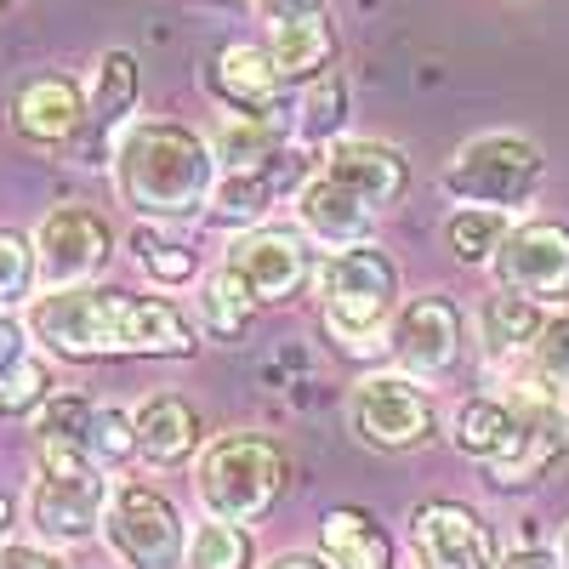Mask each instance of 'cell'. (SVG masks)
I'll return each instance as SVG.
<instances>
[{"instance_id": "obj_16", "label": "cell", "mask_w": 569, "mask_h": 569, "mask_svg": "<svg viewBox=\"0 0 569 569\" xmlns=\"http://www.w3.org/2000/svg\"><path fill=\"white\" fill-rule=\"evenodd\" d=\"M337 182H348L359 200H370L376 211H388L405 200V188H410V166L405 154L393 149V142H370V137H342V142H330V154L325 166Z\"/></svg>"}, {"instance_id": "obj_25", "label": "cell", "mask_w": 569, "mask_h": 569, "mask_svg": "<svg viewBox=\"0 0 569 569\" xmlns=\"http://www.w3.org/2000/svg\"><path fill=\"white\" fill-rule=\"evenodd\" d=\"M479 330H485L490 353H518V348H536V337L547 330V313L541 302L518 297V291H496L479 308Z\"/></svg>"}, {"instance_id": "obj_1", "label": "cell", "mask_w": 569, "mask_h": 569, "mask_svg": "<svg viewBox=\"0 0 569 569\" xmlns=\"http://www.w3.org/2000/svg\"><path fill=\"white\" fill-rule=\"evenodd\" d=\"M29 337L52 359H188L200 348V325L166 297H131L103 284L46 291L29 302Z\"/></svg>"}, {"instance_id": "obj_21", "label": "cell", "mask_w": 569, "mask_h": 569, "mask_svg": "<svg viewBox=\"0 0 569 569\" xmlns=\"http://www.w3.org/2000/svg\"><path fill=\"white\" fill-rule=\"evenodd\" d=\"M319 547L330 569H393V541L365 507H330L319 518Z\"/></svg>"}, {"instance_id": "obj_29", "label": "cell", "mask_w": 569, "mask_h": 569, "mask_svg": "<svg viewBox=\"0 0 569 569\" xmlns=\"http://www.w3.org/2000/svg\"><path fill=\"white\" fill-rule=\"evenodd\" d=\"M251 308H257V302L246 297V284L233 279L228 268L206 273V284H200V337L233 342V337L251 325Z\"/></svg>"}, {"instance_id": "obj_41", "label": "cell", "mask_w": 569, "mask_h": 569, "mask_svg": "<svg viewBox=\"0 0 569 569\" xmlns=\"http://www.w3.org/2000/svg\"><path fill=\"white\" fill-rule=\"evenodd\" d=\"M558 558H563V569H569V530H563V541H558Z\"/></svg>"}, {"instance_id": "obj_30", "label": "cell", "mask_w": 569, "mask_h": 569, "mask_svg": "<svg viewBox=\"0 0 569 569\" xmlns=\"http://www.w3.org/2000/svg\"><path fill=\"white\" fill-rule=\"evenodd\" d=\"M131 257L154 284H188L200 273V257L188 251L182 240H171V233H160V228H137L131 233Z\"/></svg>"}, {"instance_id": "obj_34", "label": "cell", "mask_w": 569, "mask_h": 569, "mask_svg": "<svg viewBox=\"0 0 569 569\" xmlns=\"http://www.w3.org/2000/svg\"><path fill=\"white\" fill-rule=\"evenodd\" d=\"M86 450L98 467H126L137 456V427H131V410L120 405H98L91 416V433H86Z\"/></svg>"}, {"instance_id": "obj_28", "label": "cell", "mask_w": 569, "mask_h": 569, "mask_svg": "<svg viewBox=\"0 0 569 569\" xmlns=\"http://www.w3.org/2000/svg\"><path fill=\"white\" fill-rule=\"evenodd\" d=\"M188 569H257V541L246 525H228V518H206L188 536Z\"/></svg>"}, {"instance_id": "obj_17", "label": "cell", "mask_w": 569, "mask_h": 569, "mask_svg": "<svg viewBox=\"0 0 569 569\" xmlns=\"http://www.w3.org/2000/svg\"><path fill=\"white\" fill-rule=\"evenodd\" d=\"M297 217L302 228L313 233L319 246L342 251V246H365L370 228H376V206L359 200L348 182H337L330 171H313L302 188H297Z\"/></svg>"}, {"instance_id": "obj_40", "label": "cell", "mask_w": 569, "mask_h": 569, "mask_svg": "<svg viewBox=\"0 0 569 569\" xmlns=\"http://www.w3.org/2000/svg\"><path fill=\"white\" fill-rule=\"evenodd\" d=\"M12 525H18V507H12L7 490H0V541H12Z\"/></svg>"}, {"instance_id": "obj_42", "label": "cell", "mask_w": 569, "mask_h": 569, "mask_svg": "<svg viewBox=\"0 0 569 569\" xmlns=\"http://www.w3.org/2000/svg\"><path fill=\"white\" fill-rule=\"evenodd\" d=\"M211 7H233V0H211Z\"/></svg>"}, {"instance_id": "obj_14", "label": "cell", "mask_w": 569, "mask_h": 569, "mask_svg": "<svg viewBox=\"0 0 569 569\" xmlns=\"http://www.w3.org/2000/svg\"><path fill=\"white\" fill-rule=\"evenodd\" d=\"M86 126V91L69 74H29L12 91V131L34 149L69 142Z\"/></svg>"}, {"instance_id": "obj_15", "label": "cell", "mask_w": 569, "mask_h": 569, "mask_svg": "<svg viewBox=\"0 0 569 569\" xmlns=\"http://www.w3.org/2000/svg\"><path fill=\"white\" fill-rule=\"evenodd\" d=\"M211 91L233 109V114H251V120H273L279 114V69H273V52L268 46H251V40H233L211 58Z\"/></svg>"}, {"instance_id": "obj_24", "label": "cell", "mask_w": 569, "mask_h": 569, "mask_svg": "<svg viewBox=\"0 0 569 569\" xmlns=\"http://www.w3.org/2000/svg\"><path fill=\"white\" fill-rule=\"evenodd\" d=\"M137 91H142V74H137V58L131 52H103V63H98V80H91V109H86V120H91V131H120L126 126V114L137 109Z\"/></svg>"}, {"instance_id": "obj_19", "label": "cell", "mask_w": 569, "mask_h": 569, "mask_svg": "<svg viewBox=\"0 0 569 569\" xmlns=\"http://www.w3.org/2000/svg\"><path fill=\"white\" fill-rule=\"evenodd\" d=\"M52 388H58L52 359L29 348V325L0 313V416H34L52 399Z\"/></svg>"}, {"instance_id": "obj_13", "label": "cell", "mask_w": 569, "mask_h": 569, "mask_svg": "<svg viewBox=\"0 0 569 569\" xmlns=\"http://www.w3.org/2000/svg\"><path fill=\"white\" fill-rule=\"evenodd\" d=\"M388 348L410 376H445L461 359V313L450 297H410L393 313Z\"/></svg>"}, {"instance_id": "obj_4", "label": "cell", "mask_w": 569, "mask_h": 569, "mask_svg": "<svg viewBox=\"0 0 569 569\" xmlns=\"http://www.w3.org/2000/svg\"><path fill=\"white\" fill-rule=\"evenodd\" d=\"M319 297H325V330L337 337L348 353H365L370 342H382V330H393L399 313V268L382 246H342L330 251L319 273Z\"/></svg>"}, {"instance_id": "obj_36", "label": "cell", "mask_w": 569, "mask_h": 569, "mask_svg": "<svg viewBox=\"0 0 569 569\" xmlns=\"http://www.w3.org/2000/svg\"><path fill=\"white\" fill-rule=\"evenodd\" d=\"M0 569H69V558L46 541H0Z\"/></svg>"}, {"instance_id": "obj_3", "label": "cell", "mask_w": 569, "mask_h": 569, "mask_svg": "<svg viewBox=\"0 0 569 569\" xmlns=\"http://www.w3.org/2000/svg\"><path fill=\"white\" fill-rule=\"evenodd\" d=\"M34 485H29V525L46 547L91 541L109 512V467L91 461L80 445H34Z\"/></svg>"}, {"instance_id": "obj_12", "label": "cell", "mask_w": 569, "mask_h": 569, "mask_svg": "<svg viewBox=\"0 0 569 569\" xmlns=\"http://www.w3.org/2000/svg\"><path fill=\"white\" fill-rule=\"evenodd\" d=\"M410 547L421 569H496V536L467 501H421L410 512Z\"/></svg>"}, {"instance_id": "obj_23", "label": "cell", "mask_w": 569, "mask_h": 569, "mask_svg": "<svg viewBox=\"0 0 569 569\" xmlns=\"http://www.w3.org/2000/svg\"><path fill=\"white\" fill-rule=\"evenodd\" d=\"M273 69L284 86H297V80H319L330 52H337V34H330L325 18H297V23H273Z\"/></svg>"}, {"instance_id": "obj_32", "label": "cell", "mask_w": 569, "mask_h": 569, "mask_svg": "<svg viewBox=\"0 0 569 569\" xmlns=\"http://www.w3.org/2000/svg\"><path fill=\"white\" fill-rule=\"evenodd\" d=\"M34 284H40L34 240H23L18 228H0V313L34 302Z\"/></svg>"}, {"instance_id": "obj_11", "label": "cell", "mask_w": 569, "mask_h": 569, "mask_svg": "<svg viewBox=\"0 0 569 569\" xmlns=\"http://www.w3.org/2000/svg\"><path fill=\"white\" fill-rule=\"evenodd\" d=\"M222 268L246 284V297L257 308H279V302L302 297V284L313 273L308 246L297 240V233H284V228H251V233H240V240L228 246Z\"/></svg>"}, {"instance_id": "obj_18", "label": "cell", "mask_w": 569, "mask_h": 569, "mask_svg": "<svg viewBox=\"0 0 569 569\" xmlns=\"http://www.w3.org/2000/svg\"><path fill=\"white\" fill-rule=\"evenodd\" d=\"M302 182H308V177H302V160H297V154H279L273 166H257V171H222L206 211H211L222 228H246V222H262V217L279 206L284 188H302Z\"/></svg>"}, {"instance_id": "obj_37", "label": "cell", "mask_w": 569, "mask_h": 569, "mask_svg": "<svg viewBox=\"0 0 569 569\" xmlns=\"http://www.w3.org/2000/svg\"><path fill=\"white\" fill-rule=\"evenodd\" d=\"M268 23H297V18H325V0H251Z\"/></svg>"}, {"instance_id": "obj_2", "label": "cell", "mask_w": 569, "mask_h": 569, "mask_svg": "<svg viewBox=\"0 0 569 569\" xmlns=\"http://www.w3.org/2000/svg\"><path fill=\"white\" fill-rule=\"evenodd\" d=\"M114 188L120 200L149 222H182L211 206L222 177L211 142L177 120H137L114 142Z\"/></svg>"}, {"instance_id": "obj_5", "label": "cell", "mask_w": 569, "mask_h": 569, "mask_svg": "<svg viewBox=\"0 0 569 569\" xmlns=\"http://www.w3.org/2000/svg\"><path fill=\"white\" fill-rule=\"evenodd\" d=\"M194 485H200L206 518L257 525L284 490V450L262 433H222V439L206 445Z\"/></svg>"}, {"instance_id": "obj_27", "label": "cell", "mask_w": 569, "mask_h": 569, "mask_svg": "<svg viewBox=\"0 0 569 569\" xmlns=\"http://www.w3.org/2000/svg\"><path fill=\"white\" fill-rule=\"evenodd\" d=\"M512 233V217L507 211H490V206H461L450 222H445V246L456 262L479 268V262H496L501 240Z\"/></svg>"}, {"instance_id": "obj_43", "label": "cell", "mask_w": 569, "mask_h": 569, "mask_svg": "<svg viewBox=\"0 0 569 569\" xmlns=\"http://www.w3.org/2000/svg\"><path fill=\"white\" fill-rule=\"evenodd\" d=\"M0 7H7V0H0Z\"/></svg>"}, {"instance_id": "obj_33", "label": "cell", "mask_w": 569, "mask_h": 569, "mask_svg": "<svg viewBox=\"0 0 569 569\" xmlns=\"http://www.w3.org/2000/svg\"><path fill=\"white\" fill-rule=\"evenodd\" d=\"M348 126V80L342 74H319L308 80V98H302V137L308 142H330Z\"/></svg>"}, {"instance_id": "obj_39", "label": "cell", "mask_w": 569, "mask_h": 569, "mask_svg": "<svg viewBox=\"0 0 569 569\" xmlns=\"http://www.w3.org/2000/svg\"><path fill=\"white\" fill-rule=\"evenodd\" d=\"M268 569H330L325 558H313V552H279Z\"/></svg>"}, {"instance_id": "obj_35", "label": "cell", "mask_w": 569, "mask_h": 569, "mask_svg": "<svg viewBox=\"0 0 569 569\" xmlns=\"http://www.w3.org/2000/svg\"><path fill=\"white\" fill-rule=\"evenodd\" d=\"M536 376L547 382V393L569 410V313L547 319V330L536 337Z\"/></svg>"}, {"instance_id": "obj_6", "label": "cell", "mask_w": 569, "mask_h": 569, "mask_svg": "<svg viewBox=\"0 0 569 569\" xmlns=\"http://www.w3.org/2000/svg\"><path fill=\"white\" fill-rule=\"evenodd\" d=\"M541 188V149L518 131H485L461 142L445 166V194L456 206H490L512 211Z\"/></svg>"}, {"instance_id": "obj_7", "label": "cell", "mask_w": 569, "mask_h": 569, "mask_svg": "<svg viewBox=\"0 0 569 569\" xmlns=\"http://www.w3.org/2000/svg\"><path fill=\"white\" fill-rule=\"evenodd\" d=\"M103 541L126 569H177L188 558V525L177 501L142 479H120L109 490Z\"/></svg>"}, {"instance_id": "obj_31", "label": "cell", "mask_w": 569, "mask_h": 569, "mask_svg": "<svg viewBox=\"0 0 569 569\" xmlns=\"http://www.w3.org/2000/svg\"><path fill=\"white\" fill-rule=\"evenodd\" d=\"M91 416H98V405H91V399H80V393H52V399L29 416V433H34V445H80V450H86Z\"/></svg>"}, {"instance_id": "obj_20", "label": "cell", "mask_w": 569, "mask_h": 569, "mask_svg": "<svg viewBox=\"0 0 569 569\" xmlns=\"http://www.w3.org/2000/svg\"><path fill=\"white\" fill-rule=\"evenodd\" d=\"M131 427H137V456L154 461V467H177L194 456L200 445V410L177 399V393H154L131 410Z\"/></svg>"}, {"instance_id": "obj_8", "label": "cell", "mask_w": 569, "mask_h": 569, "mask_svg": "<svg viewBox=\"0 0 569 569\" xmlns=\"http://www.w3.org/2000/svg\"><path fill=\"white\" fill-rule=\"evenodd\" d=\"M34 257H40V284L46 291H74L91 284L109 257H114V228L91 206H58L34 228Z\"/></svg>"}, {"instance_id": "obj_10", "label": "cell", "mask_w": 569, "mask_h": 569, "mask_svg": "<svg viewBox=\"0 0 569 569\" xmlns=\"http://www.w3.org/2000/svg\"><path fill=\"white\" fill-rule=\"evenodd\" d=\"M501 291H518L530 302H563L569 297V228L563 222H518L496 251Z\"/></svg>"}, {"instance_id": "obj_26", "label": "cell", "mask_w": 569, "mask_h": 569, "mask_svg": "<svg viewBox=\"0 0 569 569\" xmlns=\"http://www.w3.org/2000/svg\"><path fill=\"white\" fill-rule=\"evenodd\" d=\"M284 149V126L279 120H251V114H233L217 142H211V154L222 171H257V166H273Z\"/></svg>"}, {"instance_id": "obj_38", "label": "cell", "mask_w": 569, "mask_h": 569, "mask_svg": "<svg viewBox=\"0 0 569 569\" xmlns=\"http://www.w3.org/2000/svg\"><path fill=\"white\" fill-rule=\"evenodd\" d=\"M496 569H563V558L547 552V547H518V552L496 558Z\"/></svg>"}, {"instance_id": "obj_9", "label": "cell", "mask_w": 569, "mask_h": 569, "mask_svg": "<svg viewBox=\"0 0 569 569\" xmlns=\"http://www.w3.org/2000/svg\"><path fill=\"white\" fill-rule=\"evenodd\" d=\"M353 439L370 450H416L433 433V405L416 388V376H365L348 405Z\"/></svg>"}, {"instance_id": "obj_22", "label": "cell", "mask_w": 569, "mask_h": 569, "mask_svg": "<svg viewBox=\"0 0 569 569\" xmlns=\"http://www.w3.org/2000/svg\"><path fill=\"white\" fill-rule=\"evenodd\" d=\"M518 427H525V416H518L507 399H467V405H456V416H450V439H456L461 456L496 467V461L518 445Z\"/></svg>"}]
</instances>
